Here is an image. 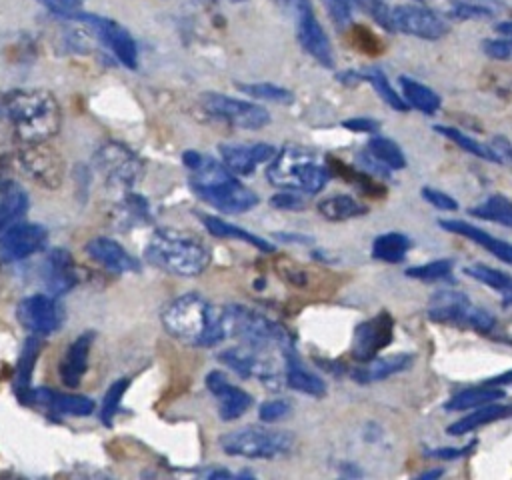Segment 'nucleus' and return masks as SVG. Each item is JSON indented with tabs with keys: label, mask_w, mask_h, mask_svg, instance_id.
I'll use <instances>...</instances> for the list:
<instances>
[{
	"label": "nucleus",
	"mask_w": 512,
	"mask_h": 480,
	"mask_svg": "<svg viewBox=\"0 0 512 480\" xmlns=\"http://www.w3.org/2000/svg\"><path fill=\"white\" fill-rule=\"evenodd\" d=\"M160 320L170 336L188 346H216L226 340L224 306H214L198 292L174 298Z\"/></svg>",
	"instance_id": "nucleus-1"
},
{
	"label": "nucleus",
	"mask_w": 512,
	"mask_h": 480,
	"mask_svg": "<svg viewBox=\"0 0 512 480\" xmlns=\"http://www.w3.org/2000/svg\"><path fill=\"white\" fill-rule=\"evenodd\" d=\"M4 112L22 144L46 142L60 130L58 100L48 90H14L4 100Z\"/></svg>",
	"instance_id": "nucleus-2"
},
{
	"label": "nucleus",
	"mask_w": 512,
	"mask_h": 480,
	"mask_svg": "<svg viewBox=\"0 0 512 480\" xmlns=\"http://www.w3.org/2000/svg\"><path fill=\"white\" fill-rule=\"evenodd\" d=\"M152 266L182 278L202 274L210 264L208 246L194 234L176 228H156L144 248Z\"/></svg>",
	"instance_id": "nucleus-3"
},
{
	"label": "nucleus",
	"mask_w": 512,
	"mask_h": 480,
	"mask_svg": "<svg viewBox=\"0 0 512 480\" xmlns=\"http://www.w3.org/2000/svg\"><path fill=\"white\" fill-rule=\"evenodd\" d=\"M330 176L332 170L314 150L294 144H288L274 154L266 168V178L272 186L310 196L320 192L328 184Z\"/></svg>",
	"instance_id": "nucleus-4"
},
{
	"label": "nucleus",
	"mask_w": 512,
	"mask_h": 480,
	"mask_svg": "<svg viewBox=\"0 0 512 480\" xmlns=\"http://www.w3.org/2000/svg\"><path fill=\"white\" fill-rule=\"evenodd\" d=\"M190 186L204 202L226 214L248 212L258 204L256 192L246 188L240 178L216 158H202V164L192 170Z\"/></svg>",
	"instance_id": "nucleus-5"
},
{
	"label": "nucleus",
	"mask_w": 512,
	"mask_h": 480,
	"mask_svg": "<svg viewBox=\"0 0 512 480\" xmlns=\"http://www.w3.org/2000/svg\"><path fill=\"white\" fill-rule=\"evenodd\" d=\"M224 316L226 338H238L240 346H246L252 352H268L270 348L282 350L292 342L290 334L280 324L246 306L226 304Z\"/></svg>",
	"instance_id": "nucleus-6"
},
{
	"label": "nucleus",
	"mask_w": 512,
	"mask_h": 480,
	"mask_svg": "<svg viewBox=\"0 0 512 480\" xmlns=\"http://www.w3.org/2000/svg\"><path fill=\"white\" fill-rule=\"evenodd\" d=\"M224 454L242 456L250 460H272L288 454L294 448V434L266 426L248 424L236 428L220 438Z\"/></svg>",
	"instance_id": "nucleus-7"
},
{
	"label": "nucleus",
	"mask_w": 512,
	"mask_h": 480,
	"mask_svg": "<svg viewBox=\"0 0 512 480\" xmlns=\"http://www.w3.org/2000/svg\"><path fill=\"white\" fill-rule=\"evenodd\" d=\"M202 108L216 120H222L234 128L242 130H260L270 122V114L264 106L240 100L234 96L218 94V92H204L200 96Z\"/></svg>",
	"instance_id": "nucleus-8"
},
{
	"label": "nucleus",
	"mask_w": 512,
	"mask_h": 480,
	"mask_svg": "<svg viewBox=\"0 0 512 480\" xmlns=\"http://www.w3.org/2000/svg\"><path fill=\"white\" fill-rule=\"evenodd\" d=\"M286 10H290L296 18V36L302 46L318 64L332 68L334 66V50L332 44L322 30L320 22L314 16L310 0H274Z\"/></svg>",
	"instance_id": "nucleus-9"
},
{
	"label": "nucleus",
	"mask_w": 512,
	"mask_h": 480,
	"mask_svg": "<svg viewBox=\"0 0 512 480\" xmlns=\"http://www.w3.org/2000/svg\"><path fill=\"white\" fill-rule=\"evenodd\" d=\"M94 166L112 188L130 190L142 172L140 158L118 142L104 144L94 154Z\"/></svg>",
	"instance_id": "nucleus-10"
},
{
	"label": "nucleus",
	"mask_w": 512,
	"mask_h": 480,
	"mask_svg": "<svg viewBox=\"0 0 512 480\" xmlns=\"http://www.w3.org/2000/svg\"><path fill=\"white\" fill-rule=\"evenodd\" d=\"M390 22L394 32L422 40H436L448 32L446 20L424 4H400L390 8Z\"/></svg>",
	"instance_id": "nucleus-11"
},
{
	"label": "nucleus",
	"mask_w": 512,
	"mask_h": 480,
	"mask_svg": "<svg viewBox=\"0 0 512 480\" xmlns=\"http://www.w3.org/2000/svg\"><path fill=\"white\" fill-rule=\"evenodd\" d=\"M68 18L80 20L84 24H88L98 38L110 48V52L118 58V62L126 68H136L138 64V48L136 42L132 38V34L120 26L118 22L106 18V16H98V14H86V12H74Z\"/></svg>",
	"instance_id": "nucleus-12"
},
{
	"label": "nucleus",
	"mask_w": 512,
	"mask_h": 480,
	"mask_svg": "<svg viewBox=\"0 0 512 480\" xmlns=\"http://www.w3.org/2000/svg\"><path fill=\"white\" fill-rule=\"evenodd\" d=\"M18 162L22 170L38 184L46 188H58L64 176V162L62 156L52 150L44 142L34 144H22V150L18 152Z\"/></svg>",
	"instance_id": "nucleus-13"
},
{
	"label": "nucleus",
	"mask_w": 512,
	"mask_h": 480,
	"mask_svg": "<svg viewBox=\"0 0 512 480\" xmlns=\"http://www.w3.org/2000/svg\"><path fill=\"white\" fill-rule=\"evenodd\" d=\"M16 316L20 324L36 336H46L56 332L64 320V312L60 304L46 294H32L22 298L16 308Z\"/></svg>",
	"instance_id": "nucleus-14"
},
{
	"label": "nucleus",
	"mask_w": 512,
	"mask_h": 480,
	"mask_svg": "<svg viewBox=\"0 0 512 480\" xmlns=\"http://www.w3.org/2000/svg\"><path fill=\"white\" fill-rule=\"evenodd\" d=\"M394 318L388 312H378L374 318L360 322L354 328L350 354L358 362L372 360L382 348L392 342Z\"/></svg>",
	"instance_id": "nucleus-15"
},
{
	"label": "nucleus",
	"mask_w": 512,
	"mask_h": 480,
	"mask_svg": "<svg viewBox=\"0 0 512 480\" xmlns=\"http://www.w3.org/2000/svg\"><path fill=\"white\" fill-rule=\"evenodd\" d=\"M48 232L40 224H12L0 234V256L8 262L28 258L44 248Z\"/></svg>",
	"instance_id": "nucleus-16"
},
{
	"label": "nucleus",
	"mask_w": 512,
	"mask_h": 480,
	"mask_svg": "<svg viewBox=\"0 0 512 480\" xmlns=\"http://www.w3.org/2000/svg\"><path fill=\"white\" fill-rule=\"evenodd\" d=\"M206 386L216 396L220 418L226 422L236 420L252 406V396L240 386H234L220 370H212L206 376Z\"/></svg>",
	"instance_id": "nucleus-17"
},
{
	"label": "nucleus",
	"mask_w": 512,
	"mask_h": 480,
	"mask_svg": "<svg viewBox=\"0 0 512 480\" xmlns=\"http://www.w3.org/2000/svg\"><path fill=\"white\" fill-rule=\"evenodd\" d=\"M276 154L272 144L250 142V144H222L220 162L236 176H248L256 170L258 164L272 160Z\"/></svg>",
	"instance_id": "nucleus-18"
},
{
	"label": "nucleus",
	"mask_w": 512,
	"mask_h": 480,
	"mask_svg": "<svg viewBox=\"0 0 512 480\" xmlns=\"http://www.w3.org/2000/svg\"><path fill=\"white\" fill-rule=\"evenodd\" d=\"M280 354H282V364H284V380L290 388H294L302 394H308V396H316V398H322L326 394V384L322 382L320 376L306 370L300 354L294 348V342L284 346L280 350Z\"/></svg>",
	"instance_id": "nucleus-19"
},
{
	"label": "nucleus",
	"mask_w": 512,
	"mask_h": 480,
	"mask_svg": "<svg viewBox=\"0 0 512 480\" xmlns=\"http://www.w3.org/2000/svg\"><path fill=\"white\" fill-rule=\"evenodd\" d=\"M86 252L92 260L102 264L106 270L114 274H126V272H138L140 262L126 252L116 240L106 236H96L86 244Z\"/></svg>",
	"instance_id": "nucleus-20"
},
{
	"label": "nucleus",
	"mask_w": 512,
	"mask_h": 480,
	"mask_svg": "<svg viewBox=\"0 0 512 480\" xmlns=\"http://www.w3.org/2000/svg\"><path fill=\"white\" fill-rule=\"evenodd\" d=\"M44 284L52 296H62L76 286V268L68 250L54 248L46 256Z\"/></svg>",
	"instance_id": "nucleus-21"
},
{
	"label": "nucleus",
	"mask_w": 512,
	"mask_h": 480,
	"mask_svg": "<svg viewBox=\"0 0 512 480\" xmlns=\"http://www.w3.org/2000/svg\"><path fill=\"white\" fill-rule=\"evenodd\" d=\"M470 298L460 290H440L428 302V318L434 322H450L464 326V318L470 310Z\"/></svg>",
	"instance_id": "nucleus-22"
},
{
	"label": "nucleus",
	"mask_w": 512,
	"mask_h": 480,
	"mask_svg": "<svg viewBox=\"0 0 512 480\" xmlns=\"http://www.w3.org/2000/svg\"><path fill=\"white\" fill-rule=\"evenodd\" d=\"M94 334L92 332H84L80 334L64 352L62 360H60V380L62 384L76 388L88 368V354H90V346H92Z\"/></svg>",
	"instance_id": "nucleus-23"
},
{
	"label": "nucleus",
	"mask_w": 512,
	"mask_h": 480,
	"mask_svg": "<svg viewBox=\"0 0 512 480\" xmlns=\"http://www.w3.org/2000/svg\"><path fill=\"white\" fill-rule=\"evenodd\" d=\"M444 230L452 232V234H460V236H466L468 240L484 246L488 252H492L496 258H500L504 264H510L512 262V248L506 240H500V238H494L492 234H488L486 230H480L478 226L474 224H468V222H462V220H440L438 222Z\"/></svg>",
	"instance_id": "nucleus-24"
},
{
	"label": "nucleus",
	"mask_w": 512,
	"mask_h": 480,
	"mask_svg": "<svg viewBox=\"0 0 512 480\" xmlns=\"http://www.w3.org/2000/svg\"><path fill=\"white\" fill-rule=\"evenodd\" d=\"M412 354H392V356H384V358H372L368 360V364L358 366L350 372V376L358 382V384H370V382H378L384 380L392 374H398L406 368H410L412 364Z\"/></svg>",
	"instance_id": "nucleus-25"
},
{
	"label": "nucleus",
	"mask_w": 512,
	"mask_h": 480,
	"mask_svg": "<svg viewBox=\"0 0 512 480\" xmlns=\"http://www.w3.org/2000/svg\"><path fill=\"white\" fill-rule=\"evenodd\" d=\"M510 416V406L508 404H484V406H478V410L462 416L460 420L452 422L446 432L452 434V436H460V434H466V432H472L484 424H490V422H496V420H502V418H508Z\"/></svg>",
	"instance_id": "nucleus-26"
},
{
	"label": "nucleus",
	"mask_w": 512,
	"mask_h": 480,
	"mask_svg": "<svg viewBox=\"0 0 512 480\" xmlns=\"http://www.w3.org/2000/svg\"><path fill=\"white\" fill-rule=\"evenodd\" d=\"M200 218H202L206 230H208L212 236L242 240V242H246V244H250V246H254V248H258V250H262V252H274V246H272L268 240H264V238H260V236H256V234H252V232H248V230L236 226V224H230V222H226V220H222V218H218V216H210V214H202Z\"/></svg>",
	"instance_id": "nucleus-27"
},
{
	"label": "nucleus",
	"mask_w": 512,
	"mask_h": 480,
	"mask_svg": "<svg viewBox=\"0 0 512 480\" xmlns=\"http://www.w3.org/2000/svg\"><path fill=\"white\" fill-rule=\"evenodd\" d=\"M34 396L44 402L50 404L52 408H56L62 414H74V416H88L94 412V400H90L88 396H80V394H62V392H54L48 388H40L34 392Z\"/></svg>",
	"instance_id": "nucleus-28"
},
{
	"label": "nucleus",
	"mask_w": 512,
	"mask_h": 480,
	"mask_svg": "<svg viewBox=\"0 0 512 480\" xmlns=\"http://www.w3.org/2000/svg\"><path fill=\"white\" fill-rule=\"evenodd\" d=\"M398 84L402 90V98L408 106H412L424 114H434L440 108V96L426 84H422L414 78H408V76H400Z\"/></svg>",
	"instance_id": "nucleus-29"
},
{
	"label": "nucleus",
	"mask_w": 512,
	"mask_h": 480,
	"mask_svg": "<svg viewBox=\"0 0 512 480\" xmlns=\"http://www.w3.org/2000/svg\"><path fill=\"white\" fill-rule=\"evenodd\" d=\"M316 208L330 222H344V220H350V218H356V216H362L368 212V208L364 204H360L356 198H352L348 194L328 196V198L320 200Z\"/></svg>",
	"instance_id": "nucleus-30"
},
{
	"label": "nucleus",
	"mask_w": 512,
	"mask_h": 480,
	"mask_svg": "<svg viewBox=\"0 0 512 480\" xmlns=\"http://www.w3.org/2000/svg\"><path fill=\"white\" fill-rule=\"evenodd\" d=\"M504 392L492 384H482V386H474V388H466L458 394H454L448 402H446V410H468V408H478L484 404H490L494 400H502Z\"/></svg>",
	"instance_id": "nucleus-31"
},
{
	"label": "nucleus",
	"mask_w": 512,
	"mask_h": 480,
	"mask_svg": "<svg viewBox=\"0 0 512 480\" xmlns=\"http://www.w3.org/2000/svg\"><path fill=\"white\" fill-rule=\"evenodd\" d=\"M28 208V196L20 186H6L0 192V234L16 224Z\"/></svg>",
	"instance_id": "nucleus-32"
},
{
	"label": "nucleus",
	"mask_w": 512,
	"mask_h": 480,
	"mask_svg": "<svg viewBox=\"0 0 512 480\" xmlns=\"http://www.w3.org/2000/svg\"><path fill=\"white\" fill-rule=\"evenodd\" d=\"M410 248V240L406 234L400 232H386L374 238L372 244V256L376 260L388 262V264H398L406 258V252Z\"/></svg>",
	"instance_id": "nucleus-33"
},
{
	"label": "nucleus",
	"mask_w": 512,
	"mask_h": 480,
	"mask_svg": "<svg viewBox=\"0 0 512 480\" xmlns=\"http://www.w3.org/2000/svg\"><path fill=\"white\" fill-rule=\"evenodd\" d=\"M360 74H362V80L370 82L372 88L378 92V96H380L390 108H394V110H398V112H408L410 106H408V104L404 102V98L392 88V84H390V80H388V76L384 74L382 68L370 66V68H366V70L360 72Z\"/></svg>",
	"instance_id": "nucleus-34"
},
{
	"label": "nucleus",
	"mask_w": 512,
	"mask_h": 480,
	"mask_svg": "<svg viewBox=\"0 0 512 480\" xmlns=\"http://www.w3.org/2000/svg\"><path fill=\"white\" fill-rule=\"evenodd\" d=\"M468 212L476 218L492 220V222H498L506 228L512 226V202L502 194H494V196L486 198L480 206H474Z\"/></svg>",
	"instance_id": "nucleus-35"
},
{
	"label": "nucleus",
	"mask_w": 512,
	"mask_h": 480,
	"mask_svg": "<svg viewBox=\"0 0 512 480\" xmlns=\"http://www.w3.org/2000/svg\"><path fill=\"white\" fill-rule=\"evenodd\" d=\"M434 130H436L438 134L446 136L448 140H452L454 144H458V146H460L462 150H466V152H470V154H474V156H478V158H482V160H488V162H502V160L498 158V154H496V152L492 150V146L480 144L478 140L470 138L468 134L460 132L458 128H452V126H442V124H436V126H434Z\"/></svg>",
	"instance_id": "nucleus-36"
},
{
	"label": "nucleus",
	"mask_w": 512,
	"mask_h": 480,
	"mask_svg": "<svg viewBox=\"0 0 512 480\" xmlns=\"http://www.w3.org/2000/svg\"><path fill=\"white\" fill-rule=\"evenodd\" d=\"M464 274L482 282V284H488L490 288L498 290L504 294V300L508 302L510 300V292H512V280L506 272L502 270H496V268H490L486 264H474V266H466L464 268Z\"/></svg>",
	"instance_id": "nucleus-37"
},
{
	"label": "nucleus",
	"mask_w": 512,
	"mask_h": 480,
	"mask_svg": "<svg viewBox=\"0 0 512 480\" xmlns=\"http://www.w3.org/2000/svg\"><path fill=\"white\" fill-rule=\"evenodd\" d=\"M38 352H40V342L36 338H28V342L24 344L20 362H18V370H16V392L22 400H28L30 376H32V368L36 364Z\"/></svg>",
	"instance_id": "nucleus-38"
},
{
	"label": "nucleus",
	"mask_w": 512,
	"mask_h": 480,
	"mask_svg": "<svg viewBox=\"0 0 512 480\" xmlns=\"http://www.w3.org/2000/svg\"><path fill=\"white\" fill-rule=\"evenodd\" d=\"M366 150L376 158L380 160L384 166H388L390 170H400L406 166V158H404V152L400 150V146L390 140V138H382V136H376L372 138L368 144H366Z\"/></svg>",
	"instance_id": "nucleus-39"
},
{
	"label": "nucleus",
	"mask_w": 512,
	"mask_h": 480,
	"mask_svg": "<svg viewBox=\"0 0 512 480\" xmlns=\"http://www.w3.org/2000/svg\"><path fill=\"white\" fill-rule=\"evenodd\" d=\"M236 88L252 98H258V100H270V102H276V104H290L292 102V92L282 88V86H276V84H270V82H254V84H242V82H236Z\"/></svg>",
	"instance_id": "nucleus-40"
},
{
	"label": "nucleus",
	"mask_w": 512,
	"mask_h": 480,
	"mask_svg": "<svg viewBox=\"0 0 512 480\" xmlns=\"http://www.w3.org/2000/svg\"><path fill=\"white\" fill-rule=\"evenodd\" d=\"M446 14L454 20H480L492 16L494 8H490L486 2L476 0H452Z\"/></svg>",
	"instance_id": "nucleus-41"
},
{
	"label": "nucleus",
	"mask_w": 512,
	"mask_h": 480,
	"mask_svg": "<svg viewBox=\"0 0 512 480\" xmlns=\"http://www.w3.org/2000/svg\"><path fill=\"white\" fill-rule=\"evenodd\" d=\"M454 266V260L450 258H442V260H434L428 264H420V266H412L406 270L408 278H418V280H444L450 276Z\"/></svg>",
	"instance_id": "nucleus-42"
},
{
	"label": "nucleus",
	"mask_w": 512,
	"mask_h": 480,
	"mask_svg": "<svg viewBox=\"0 0 512 480\" xmlns=\"http://www.w3.org/2000/svg\"><path fill=\"white\" fill-rule=\"evenodd\" d=\"M128 384H130L128 378H120L114 384H110V388L106 390L104 400H102V410H100V418H102V422L106 426L112 424V418H114V414H116V410L120 406V400H122L124 392L128 390Z\"/></svg>",
	"instance_id": "nucleus-43"
},
{
	"label": "nucleus",
	"mask_w": 512,
	"mask_h": 480,
	"mask_svg": "<svg viewBox=\"0 0 512 480\" xmlns=\"http://www.w3.org/2000/svg\"><path fill=\"white\" fill-rule=\"evenodd\" d=\"M362 12H366L380 28H384L386 32H394L392 30V22H390V6L384 0H352Z\"/></svg>",
	"instance_id": "nucleus-44"
},
{
	"label": "nucleus",
	"mask_w": 512,
	"mask_h": 480,
	"mask_svg": "<svg viewBox=\"0 0 512 480\" xmlns=\"http://www.w3.org/2000/svg\"><path fill=\"white\" fill-rule=\"evenodd\" d=\"M270 206L276 208V210H292V212H298V210H304V208H306V200H304V194H300V192L282 190V192H276V194L270 198Z\"/></svg>",
	"instance_id": "nucleus-45"
},
{
	"label": "nucleus",
	"mask_w": 512,
	"mask_h": 480,
	"mask_svg": "<svg viewBox=\"0 0 512 480\" xmlns=\"http://www.w3.org/2000/svg\"><path fill=\"white\" fill-rule=\"evenodd\" d=\"M290 410H292L290 402L276 398V400H266L264 404H260L258 416H260L262 422L272 424V422H278V420H282L284 416H288Z\"/></svg>",
	"instance_id": "nucleus-46"
},
{
	"label": "nucleus",
	"mask_w": 512,
	"mask_h": 480,
	"mask_svg": "<svg viewBox=\"0 0 512 480\" xmlns=\"http://www.w3.org/2000/svg\"><path fill=\"white\" fill-rule=\"evenodd\" d=\"M494 324H496L494 316L488 310L476 308V306H470V310H468V314L464 318V326H470V328H474L476 332H482V334L492 332Z\"/></svg>",
	"instance_id": "nucleus-47"
},
{
	"label": "nucleus",
	"mask_w": 512,
	"mask_h": 480,
	"mask_svg": "<svg viewBox=\"0 0 512 480\" xmlns=\"http://www.w3.org/2000/svg\"><path fill=\"white\" fill-rule=\"evenodd\" d=\"M332 22L336 26H346L352 14V0H322Z\"/></svg>",
	"instance_id": "nucleus-48"
},
{
	"label": "nucleus",
	"mask_w": 512,
	"mask_h": 480,
	"mask_svg": "<svg viewBox=\"0 0 512 480\" xmlns=\"http://www.w3.org/2000/svg\"><path fill=\"white\" fill-rule=\"evenodd\" d=\"M422 198L432 204L434 208L438 210H458V202L448 196L446 192L442 190H436V188H422Z\"/></svg>",
	"instance_id": "nucleus-49"
},
{
	"label": "nucleus",
	"mask_w": 512,
	"mask_h": 480,
	"mask_svg": "<svg viewBox=\"0 0 512 480\" xmlns=\"http://www.w3.org/2000/svg\"><path fill=\"white\" fill-rule=\"evenodd\" d=\"M484 52L494 60H508L512 54V44L508 38H490L482 42Z\"/></svg>",
	"instance_id": "nucleus-50"
},
{
	"label": "nucleus",
	"mask_w": 512,
	"mask_h": 480,
	"mask_svg": "<svg viewBox=\"0 0 512 480\" xmlns=\"http://www.w3.org/2000/svg\"><path fill=\"white\" fill-rule=\"evenodd\" d=\"M358 162L366 168V172H370L374 176H380V178H388L390 176V168L384 166L380 160H376L368 150L358 152Z\"/></svg>",
	"instance_id": "nucleus-51"
},
{
	"label": "nucleus",
	"mask_w": 512,
	"mask_h": 480,
	"mask_svg": "<svg viewBox=\"0 0 512 480\" xmlns=\"http://www.w3.org/2000/svg\"><path fill=\"white\" fill-rule=\"evenodd\" d=\"M50 12L58 14V16H70L74 12H78L82 0H40Z\"/></svg>",
	"instance_id": "nucleus-52"
},
{
	"label": "nucleus",
	"mask_w": 512,
	"mask_h": 480,
	"mask_svg": "<svg viewBox=\"0 0 512 480\" xmlns=\"http://www.w3.org/2000/svg\"><path fill=\"white\" fill-rule=\"evenodd\" d=\"M342 126L352 132H376L380 128V124L372 118H350V120H344Z\"/></svg>",
	"instance_id": "nucleus-53"
},
{
	"label": "nucleus",
	"mask_w": 512,
	"mask_h": 480,
	"mask_svg": "<svg viewBox=\"0 0 512 480\" xmlns=\"http://www.w3.org/2000/svg\"><path fill=\"white\" fill-rule=\"evenodd\" d=\"M470 446L466 448H452V446H442V448H436V450H430L428 456L432 458H440V460H452V458H460L468 452Z\"/></svg>",
	"instance_id": "nucleus-54"
},
{
	"label": "nucleus",
	"mask_w": 512,
	"mask_h": 480,
	"mask_svg": "<svg viewBox=\"0 0 512 480\" xmlns=\"http://www.w3.org/2000/svg\"><path fill=\"white\" fill-rule=\"evenodd\" d=\"M282 274H284V278H286L290 284H294V286H306V282H308L306 270L296 268V266H288V270L282 272Z\"/></svg>",
	"instance_id": "nucleus-55"
},
{
	"label": "nucleus",
	"mask_w": 512,
	"mask_h": 480,
	"mask_svg": "<svg viewBox=\"0 0 512 480\" xmlns=\"http://www.w3.org/2000/svg\"><path fill=\"white\" fill-rule=\"evenodd\" d=\"M272 236H274L276 240L292 242V244H308V242H312L310 236H306V234H294V232H274Z\"/></svg>",
	"instance_id": "nucleus-56"
},
{
	"label": "nucleus",
	"mask_w": 512,
	"mask_h": 480,
	"mask_svg": "<svg viewBox=\"0 0 512 480\" xmlns=\"http://www.w3.org/2000/svg\"><path fill=\"white\" fill-rule=\"evenodd\" d=\"M202 154L200 152H196V150H186L184 154H182V160H184V166L186 168H190V170H196L200 164H202Z\"/></svg>",
	"instance_id": "nucleus-57"
},
{
	"label": "nucleus",
	"mask_w": 512,
	"mask_h": 480,
	"mask_svg": "<svg viewBox=\"0 0 512 480\" xmlns=\"http://www.w3.org/2000/svg\"><path fill=\"white\" fill-rule=\"evenodd\" d=\"M442 474H444V470H442V468H436V470H426V472H422L420 478H422V480H430V478H438V476H442Z\"/></svg>",
	"instance_id": "nucleus-58"
},
{
	"label": "nucleus",
	"mask_w": 512,
	"mask_h": 480,
	"mask_svg": "<svg viewBox=\"0 0 512 480\" xmlns=\"http://www.w3.org/2000/svg\"><path fill=\"white\" fill-rule=\"evenodd\" d=\"M232 474L228 472V470H212V472H208V478H230Z\"/></svg>",
	"instance_id": "nucleus-59"
},
{
	"label": "nucleus",
	"mask_w": 512,
	"mask_h": 480,
	"mask_svg": "<svg viewBox=\"0 0 512 480\" xmlns=\"http://www.w3.org/2000/svg\"><path fill=\"white\" fill-rule=\"evenodd\" d=\"M496 30H500L504 36H510V32H512V26H510V22L506 20V22L498 24V26H496Z\"/></svg>",
	"instance_id": "nucleus-60"
},
{
	"label": "nucleus",
	"mask_w": 512,
	"mask_h": 480,
	"mask_svg": "<svg viewBox=\"0 0 512 480\" xmlns=\"http://www.w3.org/2000/svg\"><path fill=\"white\" fill-rule=\"evenodd\" d=\"M416 2H418V4H424V0H416Z\"/></svg>",
	"instance_id": "nucleus-61"
}]
</instances>
